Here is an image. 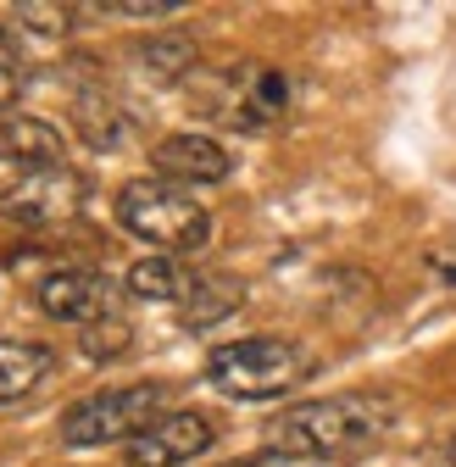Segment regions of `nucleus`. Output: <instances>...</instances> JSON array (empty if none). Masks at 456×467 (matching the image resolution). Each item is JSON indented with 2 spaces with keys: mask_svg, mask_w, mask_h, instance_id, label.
Masks as SVG:
<instances>
[{
  "mask_svg": "<svg viewBox=\"0 0 456 467\" xmlns=\"http://www.w3.org/2000/svg\"><path fill=\"white\" fill-rule=\"evenodd\" d=\"M23 28H34V34H50V39H62V34H73V23H78V6H50V0H23V6L12 12Z\"/></svg>",
  "mask_w": 456,
  "mask_h": 467,
  "instance_id": "obj_17",
  "label": "nucleus"
},
{
  "mask_svg": "<svg viewBox=\"0 0 456 467\" xmlns=\"http://www.w3.org/2000/svg\"><path fill=\"white\" fill-rule=\"evenodd\" d=\"M134 62L150 84H184L201 73V56H195V39L190 34H156L134 50Z\"/></svg>",
  "mask_w": 456,
  "mask_h": 467,
  "instance_id": "obj_13",
  "label": "nucleus"
},
{
  "mask_svg": "<svg viewBox=\"0 0 456 467\" xmlns=\"http://www.w3.org/2000/svg\"><path fill=\"white\" fill-rule=\"evenodd\" d=\"M195 111L217 117L228 129H273L290 117V100H295V84L284 67H267V62H240V67H223V73H195Z\"/></svg>",
  "mask_w": 456,
  "mask_h": 467,
  "instance_id": "obj_4",
  "label": "nucleus"
},
{
  "mask_svg": "<svg viewBox=\"0 0 456 467\" xmlns=\"http://www.w3.org/2000/svg\"><path fill=\"white\" fill-rule=\"evenodd\" d=\"M134 345V328H129V317L118 312V317H100V323H89V328H78V350L89 362H111V357H123V350Z\"/></svg>",
  "mask_w": 456,
  "mask_h": 467,
  "instance_id": "obj_16",
  "label": "nucleus"
},
{
  "mask_svg": "<svg viewBox=\"0 0 456 467\" xmlns=\"http://www.w3.org/2000/svg\"><path fill=\"white\" fill-rule=\"evenodd\" d=\"M17 95H23V50H17L12 28H0V111L17 106Z\"/></svg>",
  "mask_w": 456,
  "mask_h": 467,
  "instance_id": "obj_18",
  "label": "nucleus"
},
{
  "mask_svg": "<svg viewBox=\"0 0 456 467\" xmlns=\"http://www.w3.org/2000/svg\"><path fill=\"white\" fill-rule=\"evenodd\" d=\"M89 179L73 167H45V172H17L12 184H0V217L17 228H62L84 212Z\"/></svg>",
  "mask_w": 456,
  "mask_h": 467,
  "instance_id": "obj_6",
  "label": "nucleus"
},
{
  "mask_svg": "<svg viewBox=\"0 0 456 467\" xmlns=\"http://www.w3.org/2000/svg\"><path fill=\"white\" fill-rule=\"evenodd\" d=\"M34 301H39V312L45 317H62V323H78V328H89V323H100V317H118L123 312V289L111 284L106 273H95V267H50V273H39L34 278Z\"/></svg>",
  "mask_w": 456,
  "mask_h": 467,
  "instance_id": "obj_7",
  "label": "nucleus"
},
{
  "mask_svg": "<svg viewBox=\"0 0 456 467\" xmlns=\"http://www.w3.org/2000/svg\"><path fill=\"white\" fill-rule=\"evenodd\" d=\"M118 223L134 234V240H145L156 256H190L212 240V212L173 190V184H161V179H134L118 190Z\"/></svg>",
  "mask_w": 456,
  "mask_h": 467,
  "instance_id": "obj_2",
  "label": "nucleus"
},
{
  "mask_svg": "<svg viewBox=\"0 0 456 467\" xmlns=\"http://www.w3.org/2000/svg\"><path fill=\"white\" fill-rule=\"evenodd\" d=\"M223 467H301L295 456H284V451H256V456H240V462H223Z\"/></svg>",
  "mask_w": 456,
  "mask_h": 467,
  "instance_id": "obj_20",
  "label": "nucleus"
},
{
  "mask_svg": "<svg viewBox=\"0 0 456 467\" xmlns=\"http://www.w3.org/2000/svg\"><path fill=\"white\" fill-rule=\"evenodd\" d=\"M451 467H456V440H451Z\"/></svg>",
  "mask_w": 456,
  "mask_h": 467,
  "instance_id": "obj_21",
  "label": "nucleus"
},
{
  "mask_svg": "<svg viewBox=\"0 0 456 467\" xmlns=\"http://www.w3.org/2000/svg\"><path fill=\"white\" fill-rule=\"evenodd\" d=\"M150 172L173 190H195V184H223L228 172H234V156L212 134H167L150 150Z\"/></svg>",
  "mask_w": 456,
  "mask_h": 467,
  "instance_id": "obj_9",
  "label": "nucleus"
},
{
  "mask_svg": "<svg viewBox=\"0 0 456 467\" xmlns=\"http://www.w3.org/2000/svg\"><path fill=\"white\" fill-rule=\"evenodd\" d=\"M167 406V384H123V389H95L62 412V445H129L140 440Z\"/></svg>",
  "mask_w": 456,
  "mask_h": 467,
  "instance_id": "obj_5",
  "label": "nucleus"
},
{
  "mask_svg": "<svg viewBox=\"0 0 456 467\" xmlns=\"http://www.w3.org/2000/svg\"><path fill=\"white\" fill-rule=\"evenodd\" d=\"M245 306V284L234 273H201L190 284V296H184V328H217L223 317H234Z\"/></svg>",
  "mask_w": 456,
  "mask_h": 467,
  "instance_id": "obj_11",
  "label": "nucleus"
},
{
  "mask_svg": "<svg viewBox=\"0 0 456 467\" xmlns=\"http://www.w3.org/2000/svg\"><path fill=\"white\" fill-rule=\"evenodd\" d=\"M78 134L100 150H118L129 140V117L106 89H78Z\"/></svg>",
  "mask_w": 456,
  "mask_h": 467,
  "instance_id": "obj_15",
  "label": "nucleus"
},
{
  "mask_svg": "<svg viewBox=\"0 0 456 467\" xmlns=\"http://www.w3.org/2000/svg\"><path fill=\"white\" fill-rule=\"evenodd\" d=\"M212 440H217V423L206 412L179 406V412H161L140 440H129V467H184V462L206 456Z\"/></svg>",
  "mask_w": 456,
  "mask_h": 467,
  "instance_id": "obj_8",
  "label": "nucleus"
},
{
  "mask_svg": "<svg viewBox=\"0 0 456 467\" xmlns=\"http://www.w3.org/2000/svg\"><path fill=\"white\" fill-rule=\"evenodd\" d=\"M190 284H195V278L184 273L179 256H145V262L129 267V296H140V301H179V306H184Z\"/></svg>",
  "mask_w": 456,
  "mask_h": 467,
  "instance_id": "obj_14",
  "label": "nucleus"
},
{
  "mask_svg": "<svg viewBox=\"0 0 456 467\" xmlns=\"http://www.w3.org/2000/svg\"><path fill=\"white\" fill-rule=\"evenodd\" d=\"M395 406L384 395H323L301 400L284 418L267 423V451H284L295 462H346L362 456L384 429Z\"/></svg>",
  "mask_w": 456,
  "mask_h": 467,
  "instance_id": "obj_1",
  "label": "nucleus"
},
{
  "mask_svg": "<svg viewBox=\"0 0 456 467\" xmlns=\"http://www.w3.org/2000/svg\"><path fill=\"white\" fill-rule=\"evenodd\" d=\"M67 140L62 129H50L45 117H6L0 123V167L17 172H45V167H67Z\"/></svg>",
  "mask_w": 456,
  "mask_h": 467,
  "instance_id": "obj_10",
  "label": "nucleus"
},
{
  "mask_svg": "<svg viewBox=\"0 0 456 467\" xmlns=\"http://www.w3.org/2000/svg\"><path fill=\"white\" fill-rule=\"evenodd\" d=\"M50 368H56L50 345H34V339H0V406H6V400H23L28 389H39Z\"/></svg>",
  "mask_w": 456,
  "mask_h": 467,
  "instance_id": "obj_12",
  "label": "nucleus"
},
{
  "mask_svg": "<svg viewBox=\"0 0 456 467\" xmlns=\"http://www.w3.org/2000/svg\"><path fill=\"white\" fill-rule=\"evenodd\" d=\"M206 379L212 389L234 395V400H273L284 389H295L301 379H312V350L295 339H228L206 357Z\"/></svg>",
  "mask_w": 456,
  "mask_h": 467,
  "instance_id": "obj_3",
  "label": "nucleus"
},
{
  "mask_svg": "<svg viewBox=\"0 0 456 467\" xmlns=\"http://www.w3.org/2000/svg\"><path fill=\"white\" fill-rule=\"evenodd\" d=\"M89 17H173L179 0H111V6H78Z\"/></svg>",
  "mask_w": 456,
  "mask_h": 467,
  "instance_id": "obj_19",
  "label": "nucleus"
}]
</instances>
